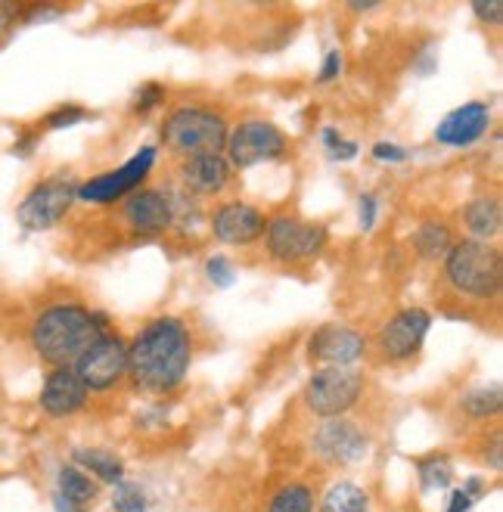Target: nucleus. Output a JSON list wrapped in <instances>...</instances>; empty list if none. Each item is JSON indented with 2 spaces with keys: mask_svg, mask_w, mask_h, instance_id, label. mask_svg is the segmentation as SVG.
I'll return each instance as SVG.
<instances>
[{
  "mask_svg": "<svg viewBox=\"0 0 503 512\" xmlns=\"http://www.w3.org/2000/svg\"><path fill=\"white\" fill-rule=\"evenodd\" d=\"M72 463L81 472H91L97 485H100V481H103V485H118V481H125L122 457H115L112 450H106V447H75L72 450Z\"/></svg>",
  "mask_w": 503,
  "mask_h": 512,
  "instance_id": "nucleus-20",
  "label": "nucleus"
},
{
  "mask_svg": "<svg viewBox=\"0 0 503 512\" xmlns=\"http://www.w3.org/2000/svg\"><path fill=\"white\" fill-rule=\"evenodd\" d=\"M150 509V497L134 481H118L112 485V512H146Z\"/></svg>",
  "mask_w": 503,
  "mask_h": 512,
  "instance_id": "nucleus-27",
  "label": "nucleus"
},
{
  "mask_svg": "<svg viewBox=\"0 0 503 512\" xmlns=\"http://www.w3.org/2000/svg\"><path fill=\"white\" fill-rule=\"evenodd\" d=\"M122 218L128 224L131 233L137 236H162L174 227V205H171V193L168 190H156L146 187L131 193L122 202Z\"/></svg>",
  "mask_w": 503,
  "mask_h": 512,
  "instance_id": "nucleus-14",
  "label": "nucleus"
},
{
  "mask_svg": "<svg viewBox=\"0 0 503 512\" xmlns=\"http://www.w3.org/2000/svg\"><path fill=\"white\" fill-rule=\"evenodd\" d=\"M109 333L106 317L75 301L44 308L32 323V348L50 367H75V360Z\"/></svg>",
  "mask_w": 503,
  "mask_h": 512,
  "instance_id": "nucleus-2",
  "label": "nucleus"
},
{
  "mask_svg": "<svg viewBox=\"0 0 503 512\" xmlns=\"http://www.w3.org/2000/svg\"><path fill=\"white\" fill-rule=\"evenodd\" d=\"M463 491H466L472 500H482L485 491H488V485H485V478H482V475H469V478L463 481Z\"/></svg>",
  "mask_w": 503,
  "mask_h": 512,
  "instance_id": "nucleus-38",
  "label": "nucleus"
},
{
  "mask_svg": "<svg viewBox=\"0 0 503 512\" xmlns=\"http://www.w3.org/2000/svg\"><path fill=\"white\" fill-rule=\"evenodd\" d=\"M417 475H420V488L426 494L448 491L454 485V463L445 454H429L417 463Z\"/></svg>",
  "mask_w": 503,
  "mask_h": 512,
  "instance_id": "nucleus-24",
  "label": "nucleus"
},
{
  "mask_svg": "<svg viewBox=\"0 0 503 512\" xmlns=\"http://www.w3.org/2000/svg\"><path fill=\"white\" fill-rule=\"evenodd\" d=\"M320 512H370V494L354 481H336L323 494Z\"/></svg>",
  "mask_w": 503,
  "mask_h": 512,
  "instance_id": "nucleus-23",
  "label": "nucleus"
},
{
  "mask_svg": "<svg viewBox=\"0 0 503 512\" xmlns=\"http://www.w3.org/2000/svg\"><path fill=\"white\" fill-rule=\"evenodd\" d=\"M87 398H91V391H87V385L81 382L75 367H53L41 385L38 404L47 416L66 419V416H75L78 410H84Z\"/></svg>",
  "mask_w": 503,
  "mask_h": 512,
  "instance_id": "nucleus-17",
  "label": "nucleus"
},
{
  "mask_svg": "<svg viewBox=\"0 0 503 512\" xmlns=\"http://www.w3.org/2000/svg\"><path fill=\"white\" fill-rule=\"evenodd\" d=\"M289 149V137L274 125L264 122V118H249V122L236 125L227 134V146L224 156L230 162V168H255V165H268L286 156Z\"/></svg>",
  "mask_w": 503,
  "mask_h": 512,
  "instance_id": "nucleus-8",
  "label": "nucleus"
},
{
  "mask_svg": "<svg viewBox=\"0 0 503 512\" xmlns=\"http://www.w3.org/2000/svg\"><path fill=\"white\" fill-rule=\"evenodd\" d=\"M364 373L358 367H317L305 385V407L320 419L345 416L364 395Z\"/></svg>",
  "mask_w": 503,
  "mask_h": 512,
  "instance_id": "nucleus-5",
  "label": "nucleus"
},
{
  "mask_svg": "<svg viewBox=\"0 0 503 512\" xmlns=\"http://www.w3.org/2000/svg\"><path fill=\"white\" fill-rule=\"evenodd\" d=\"M268 512H314V491L302 481H289L271 497Z\"/></svg>",
  "mask_w": 503,
  "mask_h": 512,
  "instance_id": "nucleus-26",
  "label": "nucleus"
},
{
  "mask_svg": "<svg viewBox=\"0 0 503 512\" xmlns=\"http://www.w3.org/2000/svg\"><path fill=\"white\" fill-rule=\"evenodd\" d=\"M472 506H476V500H472L463 488H454V491H451V497H448L445 512H469Z\"/></svg>",
  "mask_w": 503,
  "mask_h": 512,
  "instance_id": "nucleus-36",
  "label": "nucleus"
},
{
  "mask_svg": "<svg viewBox=\"0 0 503 512\" xmlns=\"http://www.w3.org/2000/svg\"><path fill=\"white\" fill-rule=\"evenodd\" d=\"M376 221H379V199H376V193H361L358 196V227L364 233H373Z\"/></svg>",
  "mask_w": 503,
  "mask_h": 512,
  "instance_id": "nucleus-32",
  "label": "nucleus"
},
{
  "mask_svg": "<svg viewBox=\"0 0 503 512\" xmlns=\"http://www.w3.org/2000/svg\"><path fill=\"white\" fill-rule=\"evenodd\" d=\"M463 224L469 230V239L491 243L503 227V208L497 196H476L463 208Z\"/></svg>",
  "mask_w": 503,
  "mask_h": 512,
  "instance_id": "nucleus-19",
  "label": "nucleus"
},
{
  "mask_svg": "<svg viewBox=\"0 0 503 512\" xmlns=\"http://www.w3.org/2000/svg\"><path fill=\"white\" fill-rule=\"evenodd\" d=\"M75 373L87 391H109L128 379V342L118 333H103L75 360Z\"/></svg>",
  "mask_w": 503,
  "mask_h": 512,
  "instance_id": "nucleus-10",
  "label": "nucleus"
},
{
  "mask_svg": "<svg viewBox=\"0 0 503 512\" xmlns=\"http://www.w3.org/2000/svg\"><path fill=\"white\" fill-rule=\"evenodd\" d=\"M330 243V230L314 221H302V218H289V215H277L268 221V230H264V249L277 264H302V261H314Z\"/></svg>",
  "mask_w": 503,
  "mask_h": 512,
  "instance_id": "nucleus-6",
  "label": "nucleus"
},
{
  "mask_svg": "<svg viewBox=\"0 0 503 512\" xmlns=\"http://www.w3.org/2000/svg\"><path fill=\"white\" fill-rule=\"evenodd\" d=\"M75 193H78V184H75V180H69V177H47V180H41V184H35L32 190L25 193V199L16 208L19 227L28 230V233L53 230L59 221H63L72 212V205L78 202Z\"/></svg>",
  "mask_w": 503,
  "mask_h": 512,
  "instance_id": "nucleus-9",
  "label": "nucleus"
},
{
  "mask_svg": "<svg viewBox=\"0 0 503 512\" xmlns=\"http://www.w3.org/2000/svg\"><path fill=\"white\" fill-rule=\"evenodd\" d=\"M218 243L224 246H252L268 230V218L249 202H221L209 221Z\"/></svg>",
  "mask_w": 503,
  "mask_h": 512,
  "instance_id": "nucleus-15",
  "label": "nucleus"
},
{
  "mask_svg": "<svg viewBox=\"0 0 503 512\" xmlns=\"http://www.w3.org/2000/svg\"><path fill=\"white\" fill-rule=\"evenodd\" d=\"M22 10L25 7H16V4H0V32H7L10 25H16L22 19Z\"/></svg>",
  "mask_w": 503,
  "mask_h": 512,
  "instance_id": "nucleus-37",
  "label": "nucleus"
},
{
  "mask_svg": "<svg viewBox=\"0 0 503 512\" xmlns=\"http://www.w3.org/2000/svg\"><path fill=\"white\" fill-rule=\"evenodd\" d=\"M177 174H181V184L190 196H221L233 180V168L224 153L184 159Z\"/></svg>",
  "mask_w": 503,
  "mask_h": 512,
  "instance_id": "nucleus-18",
  "label": "nucleus"
},
{
  "mask_svg": "<svg viewBox=\"0 0 503 512\" xmlns=\"http://www.w3.org/2000/svg\"><path fill=\"white\" fill-rule=\"evenodd\" d=\"M156 159H159V149L156 146H143L140 153H134L125 165L103 171V174H97L91 180H84V184H78L75 199L87 202V205H115V202H122V199H128L131 193L140 190V184L156 168Z\"/></svg>",
  "mask_w": 503,
  "mask_h": 512,
  "instance_id": "nucleus-7",
  "label": "nucleus"
},
{
  "mask_svg": "<svg viewBox=\"0 0 503 512\" xmlns=\"http://www.w3.org/2000/svg\"><path fill=\"white\" fill-rule=\"evenodd\" d=\"M35 143H38L35 134H25L22 140L13 143V156H32V153H35Z\"/></svg>",
  "mask_w": 503,
  "mask_h": 512,
  "instance_id": "nucleus-40",
  "label": "nucleus"
},
{
  "mask_svg": "<svg viewBox=\"0 0 503 512\" xmlns=\"http://www.w3.org/2000/svg\"><path fill=\"white\" fill-rule=\"evenodd\" d=\"M379 7V0H370V4H348V10L354 13H364V10H376Z\"/></svg>",
  "mask_w": 503,
  "mask_h": 512,
  "instance_id": "nucleus-42",
  "label": "nucleus"
},
{
  "mask_svg": "<svg viewBox=\"0 0 503 512\" xmlns=\"http://www.w3.org/2000/svg\"><path fill=\"white\" fill-rule=\"evenodd\" d=\"M320 143H323V149H327V156L333 162H351V159H358V153H361V146L354 140H345L336 128H323Z\"/></svg>",
  "mask_w": 503,
  "mask_h": 512,
  "instance_id": "nucleus-28",
  "label": "nucleus"
},
{
  "mask_svg": "<svg viewBox=\"0 0 503 512\" xmlns=\"http://www.w3.org/2000/svg\"><path fill=\"white\" fill-rule=\"evenodd\" d=\"M230 125L227 118L209 106H177L165 115L159 137L171 156L193 159V156H212L224 153Z\"/></svg>",
  "mask_w": 503,
  "mask_h": 512,
  "instance_id": "nucleus-3",
  "label": "nucleus"
},
{
  "mask_svg": "<svg viewBox=\"0 0 503 512\" xmlns=\"http://www.w3.org/2000/svg\"><path fill=\"white\" fill-rule=\"evenodd\" d=\"M485 460H488V466H491L494 472H500V469H503V447H500V435H494V438H491V447L485 450Z\"/></svg>",
  "mask_w": 503,
  "mask_h": 512,
  "instance_id": "nucleus-39",
  "label": "nucleus"
},
{
  "mask_svg": "<svg viewBox=\"0 0 503 512\" xmlns=\"http://www.w3.org/2000/svg\"><path fill=\"white\" fill-rule=\"evenodd\" d=\"M432 329V314L426 308H401L382 323L376 345L379 354L392 360V364H404L413 354H417Z\"/></svg>",
  "mask_w": 503,
  "mask_h": 512,
  "instance_id": "nucleus-11",
  "label": "nucleus"
},
{
  "mask_svg": "<svg viewBox=\"0 0 503 512\" xmlns=\"http://www.w3.org/2000/svg\"><path fill=\"white\" fill-rule=\"evenodd\" d=\"M205 277L215 289H233L236 286V267L227 255H209L205 258Z\"/></svg>",
  "mask_w": 503,
  "mask_h": 512,
  "instance_id": "nucleus-29",
  "label": "nucleus"
},
{
  "mask_svg": "<svg viewBox=\"0 0 503 512\" xmlns=\"http://www.w3.org/2000/svg\"><path fill=\"white\" fill-rule=\"evenodd\" d=\"M193 364V336L181 317H153L128 342V379L146 395H171Z\"/></svg>",
  "mask_w": 503,
  "mask_h": 512,
  "instance_id": "nucleus-1",
  "label": "nucleus"
},
{
  "mask_svg": "<svg viewBox=\"0 0 503 512\" xmlns=\"http://www.w3.org/2000/svg\"><path fill=\"white\" fill-rule=\"evenodd\" d=\"M445 280L466 298H494L503 280L500 252L491 243H479V239H460L445 255Z\"/></svg>",
  "mask_w": 503,
  "mask_h": 512,
  "instance_id": "nucleus-4",
  "label": "nucleus"
},
{
  "mask_svg": "<svg viewBox=\"0 0 503 512\" xmlns=\"http://www.w3.org/2000/svg\"><path fill=\"white\" fill-rule=\"evenodd\" d=\"M472 16L482 25H500L503 22V4L500 0H472Z\"/></svg>",
  "mask_w": 503,
  "mask_h": 512,
  "instance_id": "nucleus-35",
  "label": "nucleus"
},
{
  "mask_svg": "<svg viewBox=\"0 0 503 512\" xmlns=\"http://www.w3.org/2000/svg\"><path fill=\"white\" fill-rule=\"evenodd\" d=\"M370 153H373L376 162H389V165H398V162H407V159H410V149L401 146V143H392V140H379V143H373Z\"/></svg>",
  "mask_w": 503,
  "mask_h": 512,
  "instance_id": "nucleus-33",
  "label": "nucleus"
},
{
  "mask_svg": "<svg viewBox=\"0 0 503 512\" xmlns=\"http://www.w3.org/2000/svg\"><path fill=\"white\" fill-rule=\"evenodd\" d=\"M410 246L423 261H445V255L454 246V233L448 224L441 221H423L417 230L410 233Z\"/></svg>",
  "mask_w": 503,
  "mask_h": 512,
  "instance_id": "nucleus-21",
  "label": "nucleus"
},
{
  "mask_svg": "<svg viewBox=\"0 0 503 512\" xmlns=\"http://www.w3.org/2000/svg\"><path fill=\"white\" fill-rule=\"evenodd\" d=\"M56 494H63L66 500L78 506H91L100 497V485L87 472H81L75 463H66V466H59V475H56Z\"/></svg>",
  "mask_w": 503,
  "mask_h": 512,
  "instance_id": "nucleus-22",
  "label": "nucleus"
},
{
  "mask_svg": "<svg viewBox=\"0 0 503 512\" xmlns=\"http://www.w3.org/2000/svg\"><path fill=\"white\" fill-rule=\"evenodd\" d=\"M308 354L320 367H354L367 354V339L345 323H323L308 339Z\"/></svg>",
  "mask_w": 503,
  "mask_h": 512,
  "instance_id": "nucleus-13",
  "label": "nucleus"
},
{
  "mask_svg": "<svg viewBox=\"0 0 503 512\" xmlns=\"http://www.w3.org/2000/svg\"><path fill=\"white\" fill-rule=\"evenodd\" d=\"M314 450L330 466H354L370 454V435L345 416L323 419L314 432Z\"/></svg>",
  "mask_w": 503,
  "mask_h": 512,
  "instance_id": "nucleus-12",
  "label": "nucleus"
},
{
  "mask_svg": "<svg viewBox=\"0 0 503 512\" xmlns=\"http://www.w3.org/2000/svg\"><path fill=\"white\" fill-rule=\"evenodd\" d=\"M460 407L466 416L472 419H488V416H497L500 407H503V391L497 382L491 385H479V388H472L466 391V395L460 398Z\"/></svg>",
  "mask_w": 503,
  "mask_h": 512,
  "instance_id": "nucleus-25",
  "label": "nucleus"
},
{
  "mask_svg": "<svg viewBox=\"0 0 503 512\" xmlns=\"http://www.w3.org/2000/svg\"><path fill=\"white\" fill-rule=\"evenodd\" d=\"M342 66H345L342 50H339V47H330V50H327V56H323V63H320L317 84H333V81H339V75H342Z\"/></svg>",
  "mask_w": 503,
  "mask_h": 512,
  "instance_id": "nucleus-34",
  "label": "nucleus"
},
{
  "mask_svg": "<svg viewBox=\"0 0 503 512\" xmlns=\"http://www.w3.org/2000/svg\"><path fill=\"white\" fill-rule=\"evenodd\" d=\"M53 512H87V506H78V503H72L63 494L53 491Z\"/></svg>",
  "mask_w": 503,
  "mask_h": 512,
  "instance_id": "nucleus-41",
  "label": "nucleus"
},
{
  "mask_svg": "<svg viewBox=\"0 0 503 512\" xmlns=\"http://www.w3.org/2000/svg\"><path fill=\"white\" fill-rule=\"evenodd\" d=\"M87 118V109H81V106H59V109H53L47 118H44V125L50 128V131H66V128H75V125H81Z\"/></svg>",
  "mask_w": 503,
  "mask_h": 512,
  "instance_id": "nucleus-31",
  "label": "nucleus"
},
{
  "mask_svg": "<svg viewBox=\"0 0 503 512\" xmlns=\"http://www.w3.org/2000/svg\"><path fill=\"white\" fill-rule=\"evenodd\" d=\"M165 103V87L159 81H146L134 90V100H131V112L134 115H150L153 109H159Z\"/></svg>",
  "mask_w": 503,
  "mask_h": 512,
  "instance_id": "nucleus-30",
  "label": "nucleus"
},
{
  "mask_svg": "<svg viewBox=\"0 0 503 512\" xmlns=\"http://www.w3.org/2000/svg\"><path fill=\"white\" fill-rule=\"evenodd\" d=\"M491 128V106L482 100L463 103L451 109L441 122L435 125V143L451 146V149H466L472 143H479Z\"/></svg>",
  "mask_w": 503,
  "mask_h": 512,
  "instance_id": "nucleus-16",
  "label": "nucleus"
}]
</instances>
